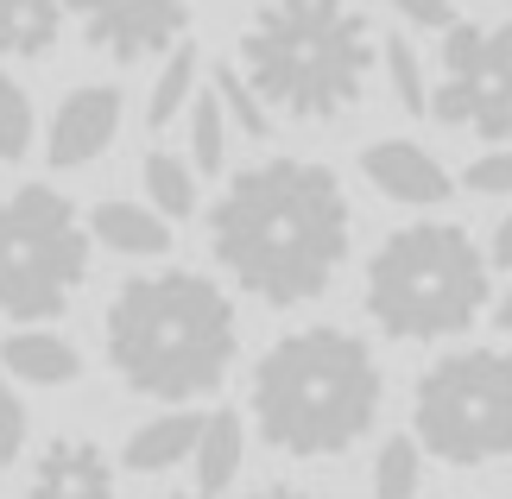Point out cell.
Wrapping results in <instances>:
<instances>
[{"mask_svg":"<svg viewBox=\"0 0 512 499\" xmlns=\"http://www.w3.org/2000/svg\"><path fill=\"white\" fill-rule=\"evenodd\" d=\"M348 196L329 165L260 158L234 171L209 209V247L222 272L266 310H298L336 285L348 259Z\"/></svg>","mask_w":512,"mask_h":499,"instance_id":"obj_1","label":"cell"},{"mask_svg":"<svg viewBox=\"0 0 512 499\" xmlns=\"http://www.w3.org/2000/svg\"><path fill=\"white\" fill-rule=\"evenodd\" d=\"M108 367L146 398H209L234 373L241 323L203 272H140L108 304Z\"/></svg>","mask_w":512,"mask_h":499,"instance_id":"obj_2","label":"cell"},{"mask_svg":"<svg viewBox=\"0 0 512 499\" xmlns=\"http://www.w3.org/2000/svg\"><path fill=\"white\" fill-rule=\"evenodd\" d=\"M380 392H386L380 361L348 329L279 335L247 379V405L260 436L279 455H298V462H323V455L361 443L380 417Z\"/></svg>","mask_w":512,"mask_h":499,"instance_id":"obj_3","label":"cell"},{"mask_svg":"<svg viewBox=\"0 0 512 499\" xmlns=\"http://www.w3.org/2000/svg\"><path fill=\"white\" fill-rule=\"evenodd\" d=\"M373 57V32L348 0H266L241 32L234 70L266 114L323 127L361 108Z\"/></svg>","mask_w":512,"mask_h":499,"instance_id":"obj_4","label":"cell"},{"mask_svg":"<svg viewBox=\"0 0 512 499\" xmlns=\"http://www.w3.org/2000/svg\"><path fill=\"white\" fill-rule=\"evenodd\" d=\"M494 304V266L456 222H411L367 259V316L392 342H449Z\"/></svg>","mask_w":512,"mask_h":499,"instance_id":"obj_5","label":"cell"},{"mask_svg":"<svg viewBox=\"0 0 512 499\" xmlns=\"http://www.w3.org/2000/svg\"><path fill=\"white\" fill-rule=\"evenodd\" d=\"M89 278V228L51 184L0 196V323L45 329Z\"/></svg>","mask_w":512,"mask_h":499,"instance_id":"obj_6","label":"cell"},{"mask_svg":"<svg viewBox=\"0 0 512 499\" xmlns=\"http://www.w3.org/2000/svg\"><path fill=\"white\" fill-rule=\"evenodd\" d=\"M411 443L418 455H437L449 468H481L512 455V354H443L411 398Z\"/></svg>","mask_w":512,"mask_h":499,"instance_id":"obj_7","label":"cell"},{"mask_svg":"<svg viewBox=\"0 0 512 499\" xmlns=\"http://www.w3.org/2000/svg\"><path fill=\"white\" fill-rule=\"evenodd\" d=\"M424 114L443 127H468L487 146L512 139V19L475 26L456 19L443 32V83L424 95Z\"/></svg>","mask_w":512,"mask_h":499,"instance_id":"obj_8","label":"cell"},{"mask_svg":"<svg viewBox=\"0 0 512 499\" xmlns=\"http://www.w3.org/2000/svg\"><path fill=\"white\" fill-rule=\"evenodd\" d=\"M64 13H76L83 38L114 64H146L190 32V0H64Z\"/></svg>","mask_w":512,"mask_h":499,"instance_id":"obj_9","label":"cell"},{"mask_svg":"<svg viewBox=\"0 0 512 499\" xmlns=\"http://www.w3.org/2000/svg\"><path fill=\"white\" fill-rule=\"evenodd\" d=\"M121 133V89L114 83H83L70 89L51 114V133H45V158L57 171H76L89 158H102Z\"/></svg>","mask_w":512,"mask_h":499,"instance_id":"obj_10","label":"cell"},{"mask_svg":"<svg viewBox=\"0 0 512 499\" xmlns=\"http://www.w3.org/2000/svg\"><path fill=\"white\" fill-rule=\"evenodd\" d=\"M361 177L405 209H437V203H449V190H456V177H449L418 139H373L361 152Z\"/></svg>","mask_w":512,"mask_h":499,"instance_id":"obj_11","label":"cell"},{"mask_svg":"<svg viewBox=\"0 0 512 499\" xmlns=\"http://www.w3.org/2000/svg\"><path fill=\"white\" fill-rule=\"evenodd\" d=\"M32 499H114V462L89 436H57L32 468Z\"/></svg>","mask_w":512,"mask_h":499,"instance_id":"obj_12","label":"cell"},{"mask_svg":"<svg viewBox=\"0 0 512 499\" xmlns=\"http://www.w3.org/2000/svg\"><path fill=\"white\" fill-rule=\"evenodd\" d=\"M83 228L108 253H127V259H159V253H171V222H159L146 203H127V196H102Z\"/></svg>","mask_w":512,"mask_h":499,"instance_id":"obj_13","label":"cell"},{"mask_svg":"<svg viewBox=\"0 0 512 499\" xmlns=\"http://www.w3.org/2000/svg\"><path fill=\"white\" fill-rule=\"evenodd\" d=\"M0 367L26 386H70L83 373V354L51 329H7L0 335Z\"/></svg>","mask_w":512,"mask_h":499,"instance_id":"obj_14","label":"cell"},{"mask_svg":"<svg viewBox=\"0 0 512 499\" xmlns=\"http://www.w3.org/2000/svg\"><path fill=\"white\" fill-rule=\"evenodd\" d=\"M190 462H196V493H203V499L228 493L234 481H241V462H247V424L234 411H209L203 436H196V449H190Z\"/></svg>","mask_w":512,"mask_h":499,"instance_id":"obj_15","label":"cell"},{"mask_svg":"<svg viewBox=\"0 0 512 499\" xmlns=\"http://www.w3.org/2000/svg\"><path fill=\"white\" fill-rule=\"evenodd\" d=\"M196 436H203V417H196V411H165V417H152V424H140V430L127 436L121 462L133 474H165L177 462H190Z\"/></svg>","mask_w":512,"mask_h":499,"instance_id":"obj_16","label":"cell"},{"mask_svg":"<svg viewBox=\"0 0 512 499\" xmlns=\"http://www.w3.org/2000/svg\"><path fill=\"white\" fill-rule=\"evenodd\" d=\"M57 32H64V0H0V57H38L57 51Z\"/></svg>","mask_w":512,"mask_h":499,"instance_id":"obj_17","label":"cell"},{"mask_svg":"<svg viewBox=\"0 0 512 499\" xmlns=\"http://www.w3.org/2000/svg\"><path fill=\"white\" fill-rule=\"evenodd\" d=\"M146 209L159 222H190L196 215V171L177 152H146Z\"/></svg>","mask_w":512,"mask_h":499,"instance_id":"obj_18","label":"cell"},{"mask_svg":"<svg viewBox=\"0 0 512 499\" xmlns=\"http://www.w3.org/2000/svg\"><path fill=\"white\" fill-rule=\"evenodd\" d=\"M190 95H196V45H171L159 83H152V102H146V127L165 133L177 114L190 108Z\"/></svg>","mask_w":512,"mask_h":499,"instance_id":"obj_19","label":"cell"},{"mask_svg":"<svg viewBox=\"0 0 512 499\" xmlns=\"http://www.w3.org/2000/svg\"><path fill=\"white\" fill-rule=\"evenodd\" d=\"M424 487V455L411 436H386L373 455V499H418Z\"/></svg>","mask_w":512,"mask_h":499,"instance_id":"obj_20","label":"cell"},{"mask_svg":"<svg viewBox=\"0 0 512 499\" xmlns=\"http://www.w3.org/2000/svg\"><path fill=\"white\" fill-rule=\"evenodd\" d=\"M209 95H215V108H222V121H228V127H241L247 139H272V114L260 108V95L241 83V70H234V64H215Z\"/></svg>","mask_w":512,"mask_h":499,"instance_id":"obj_21","label":"cell"},{"mask_svg":"<svg viewBox=\"0 0 512 499\" xmlns=\"http://www.w3.org/2000/svg\"><path fill=\"white\" fill-rule=\"evenodd\" d=\"M32 133H38V114H32L26 83L0 70V165H19L32 152Z\"/></svg>","mask_w":512,"mask_h":499,"instance_id":"obj_22","label":"cell"},{"mask_svg":"<svg viewBox=\"0 0 512 499\" xmlns=\"http://www.w3.org/2000/svg\"><path fill=\"white\" fill-rule=\"evenodd\" d=\"M190 152H196V171H222L228 121H222V108H215V95H190Z\"/></svg>","mask_w":512,"mask_h":499,"instance_id":"obj_23","label":"cell"},{"mask_svg":"<svg viewBox=\"0 0 512 499\" xmlns=\"http://www.w3.org/2000/svg\"><path fill=\"white\" fill-rule=\"evenodd\" d=\"M380 57H386V83H392V95H399V108H405V114H424L430 83H424L418 51H411L405 38H392V45H380Z\"/></svg>","mask_w":512,"mask_h":499,"instance_id":"obj_24","label":"cell"},{"mask_svg":"<svg viewBox=\"0 0 512 499\" xmlns=\"http://www.w3.org/2000/svg\"><path fill=\"white\" fill-rule=\"evenodd\" d=\"M462 184L475 190V196H512V146H494V152H481L475 165L462 171Z\"/></svg>","mask_w":512,"mask_h":499,"instance_id":"obj_25","label":"cell"},{"mask_svg":"<svg viewBox=\"0 0 512 499\" xmlns=\"http://www.w3.org/2000/svg\"><path fill=\"white\" fill-rule=\"evenodd\" d=\"M26 436H32V424H26V405H19V392L7 386V379H0V468L26 455Z\"/></svg>","mask_w":512,"mask_h":499,"instance_id":"obj_26","label":"cell"},{"mask_svg":"<svg viewBox=\"0 0 512 499\" xmlns=\"http://www.w3.org/2000/svg\"><path fill=\"white\" fill-rule=\"evenodd\" d=\"M386 7L399 13V19H411V26H424V32H449L462 19L456 0H386Z\"/></svg>","mask_w":512,"mask_h":499,"instance_id":"obj_27","label":"cell"},{"mask_svg":"<svg viewBox=\"0 0 512 499\" xmlns=\"http://www.w3.org/2000/svg\"><path fill=\"white\" fill-rule=\"evenodd\" d=\"M487 266H512V215H500L494 241H487Z\"/></svg>","mask_w":512,"mask_h":499,"instance_id":"obj_28","label":"cell"},{"mask_svg":"<svg viewBox=\"0 0 512 499\" xmlns=\"http://www.w3.org/2000/svg\"><path fill=\"white\" fill-rule=\"evenodd\" d=\"M253 499H310L304 487H285V481H272V487H260V493H253Z\"/></svg>","mask_w":512,"mask_h":499,"instance_id":"obj_29","label":"cell"},{"mask_svg":"<svg viewBox=\"0 0 512 499\" xmlns=\"http://www.w3.org/2000/svg\"><path fill=\"white\" fill-rule=\"evenodd\" d=\"M494 323L512 335V285H506V297H500V304H494Z\"/></svg>","mask_w":512,"mask_h":499,"instance_id":"obj_30","label":"cell"},{"mask_svg":"<svg viewBox=\"0 0 512 499\" xmlns=\"http://www.w3.org/2000/svg\"><path fill=\"white\" fill-rule=\"evenodd\" d=\"M165 499H203V493H165Z\"/></svg>","mask_w":512,"mask_h":499,"instance_id":"obj_31","label":"cell"}]
</instances>
